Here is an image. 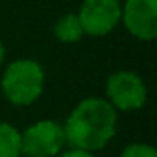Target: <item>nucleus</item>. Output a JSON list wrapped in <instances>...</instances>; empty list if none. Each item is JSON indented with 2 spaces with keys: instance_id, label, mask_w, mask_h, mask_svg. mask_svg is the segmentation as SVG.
Returning <instances> with one entry per match:
<instances>
[{
  "instance_id": "1a4fd4ad",
  "label": "nucleus",
  "mask_w": 157,
  "mask_h": 157,
  "mask_svg": "<svg viewBox=\"0 0 157 157\" xmlns=\"http://www.w3.org/2000/svg\"><path fill=\"white\" fill-rule=\"evenodd\" d=\"M120 157H157V151L153 146L150 144H142V142H135L124 148Z\"/></svg>"
},
{
  "instance_id": "9d476101",
  "label": "nucleus",
  "mask_w": 157,
  "mask_h": 157,
  "mask_svg": "<svg viewBox=\"0 0 157 157\" xmlns=\"http://www.w3.org/2000/svg\"><path fill=\"white\" fill-rule=\"evenodd\" d=\"M61 157H94V155H93V151H85V150H78V148H74V150L65 151Z\"/></svg>"
},
{
  "instance_id": "9b49d317",
  "label": "nucleus",
  "mask_w": 157,
  "mask_h": 157,
  "mask_svg": "<svg viewBox=\"0 0 157 157\" xmlns=\"http://www.w3.org/2000/svg\"><path fill=\"white\" fill-rule=\"evenodd\" d=\"M4 56H6V50H4V44L0 43V65H2V61H4Z\"/></svg>"
},
{
  "instance_id": "423d86ee",
  "label": "nucleus",
  "mask_w": 157,
  "mask_h": 157,
  "mask_svg": "<svg viewBox=\"0 0 157 157\" xmlns=\"http://www.w3.org/2000/svg\"><path fill=\"white\" fill-rule=\"evenodd\" d=\"M120 19L131 35L151 41L157 35V0H128Z\"/></svg>"
},
{
  "instance_id": "f03ea898",
  "label": "nucleus",
  "mask_w": 157,
  "mask_h": 157,
  "mask_svg": "<svg viewBox=\"0 0 157 157\" xmlns=\"http://www.w3.org/2000/svg\"><path fill=\"white\" fill-rule=\"evenodd\" d=\"M44 85V70L33 59H17L10 63L2 76V93L13 105L33 104Z\"/></svg>"
},
{
  "instance_id": "39448f33",
  "label": "nucleus",
  "mask_w": 157,
  "mask_h": 157,
  "mask_svg": "<svg viewBox=\"0 0 157 157\" xmlns=\"http://www.w3.org/2000/svg\"><path fill=\"white\" fill-rule=\"evenodd\" d=\"M122 8L118 0H83L78 19L83 33L93 37L107 35L120 22Z\"/></svg>"
},
{
  "instance_id": "f8f14e48",
  "label": "nucleus",
  "mask_w": 157,
  "mask_h": 157,
  "mask_svg": "<svg viewBox=\"0 0 157 157\" xmlns=\"http://www.w3.org/2000/svg\"><path fill=\"white\" fill-rule=\"evenodd\" d=\"M24 157H28V155H24Z\"/></svg>"
},
{
  "instance_id": "0eeeda50",
  "label": "nucleus",
  "mask_w": 157,
  "mask_h": 157,
  "mask_svg": "<svg viewBox=\"0 0 157 157\" xmlns=\"http://www.w3.org/2000/svg\"><path fill=\"white\" fill-rule=\"evenodd\" d=\"M54 33L61 43L70 44V43H78L82 39L83 28H82V22H80L76 13H68V15H63L57 21V24L54 28Z\"/></svg>"
},
{
  "instance_id": "20e7f679",
  "label": "nucleus",
  "mask_w": 157,
  "mask_h": 157,
  "mask_svg": "<svg viewBox=\"0 0 157 157\" xmlns=\"http://www.w3.org/2000/svg\"><path fill=\"white\" fill-rule=\"evenodd\" d=\"M105 93L109 98L107 102L120 111L140 109L146 104V96H148L144 82L135 72H129V70H120L109 76Z\"/></svg>"
},
{
  "instance_id": "7ed1b4c3",
  "label": "nucleus",
  "mask_w": 157,
  "mask_h": 157,
  "mask_svg": "<svg viewBox=\"0 0 157 157\" xmlns=\"http://www.w3.org/2000/svg\"><path fill=\"white\" fill-rule=\"evenodd\" d=\"M65 142V131L59 124L41 120L21 133V153L28 157H56Z\"/></svg>"
},
{
  "instance_id": "f257e3e1",
  "label": "nucleus",
  "mask_w": 157,
  "mask_h": 157,
  "mask_svg": "<svg viewBox=\"0 0 157 157\" xmlns=\"http://www.w3.org/2000/svg\"><path fill=\"white\" fill-rule=\"evenodd\" d=\"M65 140L85 151L102 150L117 131V111L102 98H85L68 115L65 126Z\"/></svg>"
},
{
  "instance_id": "6e6552de",
  "label": "nucleus",
  "mask_w": 157,
  "mask_h": 157,
  "mask_svg": "<svg viewBox=\"0 0 157 157\" xmlns=\"http://www.w3.org/2000/svg\"><path fill=\"white\" fill-rule=\"evenodd\" d=\"M0 157H21V131L8 122H0Z\"/></svg>"
}]
</instances>
